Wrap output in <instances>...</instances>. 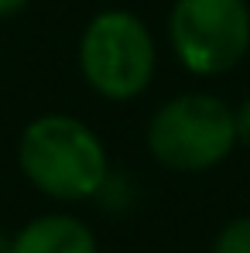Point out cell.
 I'll return each instance as SVG.
<instances>
[{
    "instance_id": "8992f818",
    "label": "cell",
    "mask_w": 250,
    "mask_h": 253,
    "mask_svg": "<svg viewBox=\"0 0 250 253\" xmlns=\"http://www.w3.org/2000/svg\"><path fill=\"white\" fill-rule=\"evenodd\" d=\"M212 253H250V215L230 219V222L216 233Z\"/></svg>"
},
{
    "instance_id": "52a82bcc",
    "label": "cell",
    "mask_w": 250,
    "mask_h": 253,
    "mask_svg": "<svg viewBox=\"0 0 250 253\" xmlns=\"http://www.w3.org/2000/svg\"><path fill=\"white\" fill-rule=\"evenodd\" d=\"M233 126H237V147L250 151V96L233 106Z\"/></svg>"
},
{
    "instance_id": "9c48e42d",
    "label": "cell",
    "mask_w": 250,
    "mask_h": 253,
    "mask_svg": "<svg viewBox=\"0 0 250 253\" xmlns=\"http://www.w3.org/2000/svg\"><path fill=\"white\" fill-rule=\"evenodd\" d=\"M0 253H14V236L0 229Z\"/></svg>"
},
{
    "instance_id": "7a4b0ae2",
    "label": "cell",
    "mask_w": 250,
    "mask_h": 253,
    "mask_svg": "<svg viewBox=\"0 0 250 253\" xmlns=\"http://www.w3.org/2000/svg\"><path fill=\"white\" fill-rule=\"evenodd\" d=\"M151 158L178 174L219 168L237 151L233 106L212 92H182L154 110L144 130Z\"/></svg>"
},
{
    "instance_id": "277c9868",
    "label": "cell",
    "mask_w": 250,
    "mask_h": 253,
    "mask_svg": "<svg viewBox=\"0 0 250 253\" xmlns=\"http://www.w3.org/2000/svg\"><path fill=\"white\" fill-rule=\"evenodd\" d=\"M168 44L189 76H226L250 51V3L175 0L168 10Z\"/></svg>"
},
{
    "instance_id": "3957f363",
    "label": "cell",
    "mask_w": 250,
    "mask_h": 253,
    "mask_svg": "<svg viewBox=\"0 0 250 253\" xmlns=\"http://www.w3.org/2000/svg\"><path fill=\"white\" fill-rule=\"evenodd\" d=\"M79 72L86 85L110 103L144 96L158 72V44L151 28L124 7L93 14L79 35Z\"/></svg>"
},
{
    "instance_id": "6da1fadb",
    "label": "cell",
    "mask_w": 250,
    "mask_h": 253,
    "mask_svg": "<svg viewBox=\"0 0 250 253\" xmlns=\"http://www.w3.org/2000/svg\"><path fill=\"white\" fill-rule=\"evenodd\" d=\"M17 165L21 174L55 202L93 199L110 178V154L100 133L69 113H42L24 126Z\"/></svg>"
},
{
    "instance_id": "ba28073f",
    "label": "cell",
    "mask_w": 250,
    "mask_h": 253,
    "mask_svg": "<svg viewBox=\"0 0 250 253\" xmlns=\"http://www.w3.org/2000/svg\"><path fill=\"white\" fill-rule=\"evenodd\" d=\"M28 3H31V0H0V21H7V17L21 14Z\"/></svg>"
},
{
    "instance_id": "5b68a950",
    "label": "cell",
    "mask_w": 250,
    "mask_h": 253,
    "mask_svg": "<svg viewBox=\"0 0 250 253\" xmlns=\"http://www.w3.org/2000/svg\"><path fill=\"white\" fill-rule=\"evenodd\" d=\"M14 253H100L96 236L83 219L51 212L31 219L21 233H14Z\"/></svg>"
}]
</instances>
